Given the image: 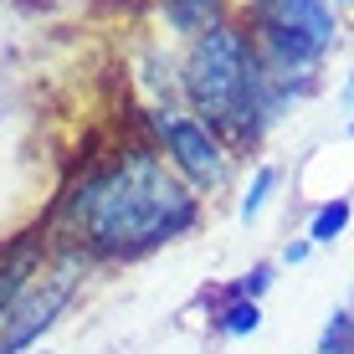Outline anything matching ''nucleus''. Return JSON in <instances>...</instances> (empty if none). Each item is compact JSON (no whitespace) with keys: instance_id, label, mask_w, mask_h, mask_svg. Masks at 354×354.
Segmentation results:
<instances>
[{"instance_id":"1","label":"nucleus","mask_w":354,"mask_h":354,"mask_svg":"<svg viewBox=\"0 0 354 354\" xmlns=\"http://www.w3.org/2000/svg\"><path fill=\"white\" fill-rule=\"evenodd\" d=\"M201 221L195 195L154 144H129L103 165L82 169V180L62 195L67 241L103 262H133L165 241L185 236Z\"/></svg>"},{"instance_id":"2","label":"nucleus","mask_w":354,"mask_h":354,"mask_svg":"<svg viewBox=\"0 0 354 354\" xmlns=\"http://www.w3.org/2000/svg\"><path fill=\"white\" fill-rule=\"evenodd\" d=\"M180 97L201 124H211L231 149H252L262 133L288 113L298 97L267 77L252 36L241 21H221L201 41L185 46L180 62Z\"/></svg>"},{"instance_id":"3","label":"nucleus","mask_w":354,"mask_h":354,"mask_svg":"<svg viewBox=\"0 0 354 354\" xmlns=\"http://www.w3.org/2000/svg\"><path fill=\"white\" fill-rule=\"evenodd\" d=\"M241 31L252 36L267 77L292 97L313 93L319 67L339 46V6L334 0H247V21Z\"/></svg>"},{"instance_id":"4","label":"nucleus","mask_w":354,"mask_h":354,"mask_svg":"<svg viewBox=\"0 0 354 354\" xmlns=\"http://www.w3.org/2000/svg\"><path fill=\"white\" fill-rule=\"evenodd\" d=\"M144 124L154 133V149L165 154V165L175 169L185 185L201 195V201H211L216 190L231 185V169H236V149L216 133L211 124H201V118L190 113V108L180 103H160L144 113Z\"/></svg>"},{"instance_id":"5","label":"nucleus","mask_w":354,"mask_h":354,"mask_svg":"<svg viewBox=\"0 0 354 354\" xmlns=\"http://www.w3.org/2000/svg\"><path fill=\"white\" fill-rule=\"evenodd\" d=\"M160 16L180 41H201L205 31L231 21V10H226V0H160Z\"/></svg>"},{"instance_id":"6","label":"nucleus","mask_w":354,"mask_h":354,"mask_svg":"<svg viewBox=\"0 0 354 354\" xmlns=\"http://www.w3.org/2000/svg\"><path fill=\"white\" fill-rule=\"evenodd\" d=\"M349 216H354V211H349V201H324L319 211L308 216V236H303V241H308V247H334V241L344 236Z\"/></svg>"},{"instance_id":"7","label":"nucleus","mask_w":354,"mask_h":354,"mask_svg":"<svg viewBox=\"0 0 354 354\" xmlns=\"http://www.w3.org/2000/svg\"><path fill=\"white\" fill-rule=\"evenodd\" d=\"M277 180H283V175H277V165H257V169H252L247 190H241V205H236V216H241L247 226H252V221H257V216L267 211V201H272Z\"/></svg>"},{"instance_id":"8","label":"nucleus","mask_w":354,"mask_h":354,"mask_svg":"<svg viewBox=\"0 0 354 354\" xmlns=\"http://www.w3.org/2000/svg\"><path fill=\"white\" fill-rule=\"evenodd\" d=\"M216 328H221L226 339H241V334H257L262 328V308L247 298H226V308L216 313Z\"/></svg>"},{"instance_id":"9","label":"nucleus","mask_w":354,"mask_h":354,"mask_svg":"<svg viewBox=\"0 0 354 354\" xmlns=\"http://www.w3.org/2000/svg\"><path fill=\"white\" fill-rule=\"evenodd\" d=\"M339 349H354V308H339L319 334V354H339Z\"/></svg>"},{"instance_id":"10","label":"nucleus","mask_w":354,"mask_h":354,"mask_svg":"<svg viewBox=\"0 0 354 354\" xmlns=\"http://www.w3.org/2000/svg\"><path fill=\"white\" fill-rule=\"evenodd\" d=\"M267 288H272V262H257L252 272H241L236 283L226 288V298H247V303H257Z\"/></svg>"},{"instance_id":"11","label":"nucleus","mask_w":354,"mask_h":354,"mask_svg":"<svg viewBox=\"0 0 354 354\" xmlns=\"http://www.w3.org/2000/svg\"><path fill=\"white\" fill-rule=\"evenodd\" d=\"M308 252H313V247H308V241H292V247L283 252V262H288V267H298L303 257H308Z\"/></svg>"},{"instance_id":"12","label":"nucleus","mask_w":354,"mask_h":354,"mask_svg":"<svg viewBox=\"0 0 354 354\" xmlns=\"http://www.w3.org/2000/svg\"><path fill=\"white\" fill-rule=\"evenodd\" d=\"M339 103L354 108V67H349V77H344V93H339Z\"/></svg>"},{"instance_id":"13","label":"nucleus","mask_w":354,"mask_h":354,"mask_svg":"<svg viewBox=\"0 0 354 354\" xmlns=\"http://www.w3.org/2000/svg\"><path fill=\"white\" fill-rule=\"evenodd\" d=\"M334 6H339V10H344V6H354V0H334Z\"/></svg>"},{"instance_id":"14","label":"nucleus","mask_w":354,"mask_h":354,"mask_svg":"<svg viewBox=\"0 0 354 354\" xmlns=\"http://www.w3.org/2000/svg\"><path fill=\"white\" fill-rule=\"evenodd\" d=\"M349 139H354V118H349Z\"/></svg>"},{"instance_id":"15","label":"nucleus","mask_w":354,"mask_h":354,"mask_svg":"<svg viewBox=\"0 0 354 354\" xmlns=\"http://www.w3.org/2000/svg\"><path fill=\"white\" fill-rule=\"evenodd\" d=\"M31 354H46V349H31Z\"/></svg>"},{"instance_id":"16","label":"nucleus","mask_w":354,"mask_h":354,"mask_svg":"<svg viewBox=\"0 0 354 354\" xmlns=\"http://www.w3.org/2000/svg\"><path fill=\"white\" fill-rule=\"evenodd\" d=\"M339 354H354V349H339Z\"/></svg>"}]
</instances>
